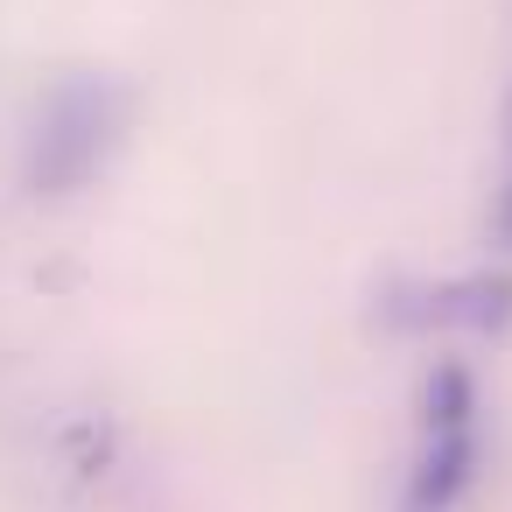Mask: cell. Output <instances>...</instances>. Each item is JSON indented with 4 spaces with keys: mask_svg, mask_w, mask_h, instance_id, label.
Returning a JSON list of instances; mask_svg holds the SVG:
<instances>
[{
    "mask_svg": "<svg viewBox=\"0 0 512 512\" xmlns=\"http://www.w3.org/2000/svg\"><path fill=\"white\" fill-rule=\"evenodd\" d=\"M120 134H127V92L113 78H64L36 106V127H29V148H22V190L29 197L85 190L113 162Z\"/></svg>",
    "mask_w": 512,
    "mask_h": 512,
    "instance_id": "1",
    "label": "cell"
},
{
    "mask_svg": "<svg viewBox=\"0 0 512 512\" xmlns=\"http://www.w3.org/2000/svg\"><path fill=\"white\" fill-rule=\"evenodd\" d=\"M498 120H505V162H512V92H505V113Z\"/></svg>",
    "mask_w": 512,
    "mask_h": 512,
    "instance_id": "5",
    "label": "cell"
},
{
    "mask_svg": "<svg viewBox=\"0 0 512 512\" xmlns=\"http://www.w3.org/2000/svg\"><path fill=\"white\" fill-rule=\"evenodd\" d=\"M386 323L393 330H477V337H505L512 330V267H477V274H456V281L393 288L386 295Z\"/></svg>",
    "mask_w": 512,
    "mask_h": 512,
    "instance_id": "2",
    "label": "cell"
},
{
    "mask_svg": "<svg viewBox=\"0 0 512 512\" xmlns=\"http://www.w3.org/2000/svg\"><path fill=\"white\" fill-rule=\"evenodd\" d=\"M491 239L512 253V162H505V183H498V204H491Z\"/></svg>",
    "mask_w": 512,
    "mask_h": 512,
    "instance_id": "4",
    "label": "cell"
},
{
    "mask_svg": "<svg viewBox=\"0 0 512 512\" xmlns=\"http://www.w3.org/2000/svg\"><path fill=\"white\" fill-rule=\"evenodd\" d=\"M477 477V421H421V449L400 491V512H456Z\"/></svg>",
    "mask_w": 512,
    "mask_h": 512,
    "instance_id": "3",
    "label": "cell"
}]
</instances>
